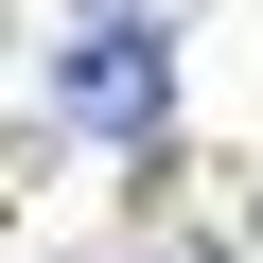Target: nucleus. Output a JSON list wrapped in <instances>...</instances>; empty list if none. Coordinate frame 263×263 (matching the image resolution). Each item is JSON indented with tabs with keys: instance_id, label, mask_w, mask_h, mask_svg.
I'll return each mask as SVG.
<instances>
[{
	"instance_id": "f257e3e1",
	"label": "nucleus",
	"mask_w": 263,
	"mask_h": 263,
	"mask_svg": "<svg viewBox=\"0 0 263 263\" xmlns=\"http://www.w3.org/2000/svg\"><path fill=\"white\" fill-rule=\"evenodd\" d=\"M70 141H105V158H158L176 141V18H105L70 35Z\"/></svg>"
}]
</instances>
